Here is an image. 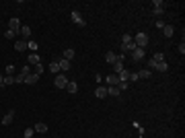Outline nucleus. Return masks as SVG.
<instances>
[{"label":"nucleus","instance_id":"nucleus-12","mask_svg":"<svg viewBox=\"0 0 185 138\" xmlns=\"http://www.w3.org/2000/svg\"><path fill=\"white\" fill-rule=\"evenodd\" d=\"M152 6H154V15H160V12L165 10V8H163V0H154Z\"/></svg>","mask_w":185,"mask_h":138},{"label":"nucleus","instance_id":"nucleus-2","mask_svg":"<svg viewBox=\"0 0 185 138\" xmlns=\"http://www.w3.org/2000/svg\"><path fill=\"white\" fill-rule=\"evenodd\" d=\"M53 85H56L58 89H66V85H68V81H66V74H58V76L53 78Z\"/></svg>","mask_w":185,"mask_h":138},{"label":"nucleus","instance_id":"nucleus-13","mask_svg":"<svg viewBox=\"0 0 185 138\" xmlns=\"http://www.w3.org/2000/svg\"><path fill=\"white\" fill-rule=\"evenodd\" d=\"M37 81H39V76H37L35 72H31L29 76H25V83H27V85H35Z\"/></svg>","mask_w":185,"mask_h":138},{"label":"nucleus","instance_id":"nucleus-27","mask_svg":"<svg viewBox=\"0 0 185 138\" xmlns=\"http://www.w3.org/2000/svg\"><path fill=\"white\" fill-rule=\"evenodd\" d=\"M19 74H23V76H29V74H31V66H29V64H25V66L21 68V72H19Z\"/></svg>","mask_w":185,"mask_h":138},{"label":"nucleus","instance_id":"nucleus-22","mask_svg":"<svg viewBox=\"0 0 185 138\" xmlns=\"http://www.w3.org/2000/svg\"><path fill=\"white\" fill-rule=\"evenodd\" d=\"M72 58H74V49H72V47H68V49L64 52V60H68V62H70Z\"/></svg>","mask_w":185,"mask_h":138},{"label":"nucleus","instance_id":"nucleus-29","mask_svg":"<svg viewBox=\"0 0 185 138\" xmlns=\"http://www.w3.org/2000/svg\"><path fill=\"white\" fill-rule=\"evenodd\" d=\"M8 85H14L12 76H4V81H2V87H8Z\"/></svg>","mask_w":185,"mask_h":138},{"label":"nucleus","instance_id":"nucleus-35","mask_svg":"<svg viewBox=\"0 0 185 138\" xmlns=\"http://www.w3.org/2000/svg\"><path fill=\"white\" fill-rule=\"evenodd\" d=\"M179 54H181V56H183V54H185V44H183V41L179 44Z\"/></svg>","mask_w":185,"mask_h":138},{"label":"nucleus","instance_id":"nucleus-7","mask_svg":"<svg viewBox=\"0 0 185 138\" xmlns=\"http://www.w3.org/2000/svg\"><path fill=\"white\" fill-rule=\"evenodd\" d=\"M39 62H41V60H39V56H37V54H31V56H27V64H29V66H37Z\"/></svg>","mask_w":185,"mask_h":138},{"label":"nucleus","instance_id":"nucleus-10","mask_svg":"<svg viewBox=\"0 0 185 138\" xmlns=\"http://www.w3.org/2000/svg\"><path fill=\"white\" fill-rule=\"evenodd\" d=\"M12 120H14V111H8V113L2 118V126H8V124H12Z\"/></svg>","mask_w":185,"mask_h":138},{"label":"nucleus","instance_id":"nucleus-1","mask_svg":"<svg viewBox=\"0 0 185 138\" xmlns=\"http://www.w3.org/2000/svg\"><path fill=\"white\" fill-rule=\"evenodd\" d=\"M134 44H136V47H142V49H144V47L148 46V35H146V33H138V35L134 37Z\"/></svg>","mask_w":185,"mask_h":138},{"label":"nucleus","instance_id":"nucleus-24","mask_svg":"<svg viewBox=\"0 0 185 138\" xmlns=\"http://www.w3.org/2000/svg\"><path fill=\"white\" fill-rule=\"evenodd\" d=\"M27 47H29V49H31V54H35V52H37V41H33V39H31V41H27Z\"/></svg>","mask_w":185,"mask_h":138},{"label":"nucleus","instance_id":"nucleus-19","mask_svg":"<svg viewBox=\"0 0 185 138\" xmlns=\"http://www.w3.org/2000/svg\"><path fill=\"white\" fill-rule=\"evenodd\" d=\"M154 70H160V72H167V70H169V64H167V62H158V64L154 66Z\"/></svg>","mask_w":185,"mask_h":138},{"label":"nucleus","instance_id":"nucleus-9","mask_svg":"<svg viewBox=\"0 0 185 138\" xmlns=\"http://www.w3.org/2000/svg\"><path fill=\"white\" fill-rule=\"evenodd\" d=\"M58 64H60V70H62V72H68V70H70V62H68V60L60 58V60H58Z\"/></svg>","mask_w":185,"mask_h":138},{"label":"nucleus","instance_id":"nucleus-38","mask_svg":"<svg viewBox=\"0 0 185 138\" xmlns=\"http://www.w3.org/2000/svg\"><path fill=\"white\" fill-rule=\"evenodd\" d=\"M2 81H4V76H2V74H0V85H2Z\"/></svg>","mask_w":185,"mask_h":138},{"label":"nucleus","instance_id":"nucleus-36","mask_svg":"<svg viewBox=\"0 0 185 138\" xmlns=\"http://www.w3.org/2000/svg\"><path fill=\"white\" fill-rule=\"evenodd\" d=\"M154 25H156V27H158V29H163V27H165V21H156V23H154Z\"/></svg>","mask_w":185,"mask_h":138},{"label":"nucleus","instance_id":"nucleus-3","mask_svg":"<svg viewBox=\"0 0 185 138\" xmlns=\"http://www.w3.org/2000/svg\"><path fill=\"white\" fill-rule=\"evenodd\" d=\"M8 29H10L12 33H19V31H21V21H19L17 17L10 19V21H8Z\"/></svg>","mask_w":185,"mask_h":138},{"label":"nucleus","instance_id":"nucleus-11","mask_svg":"<svg viewBox=\"0 0 185 138\" xmlns=\"http://www.w3.org/2000/svg\"><path fill=\"white\" fill-rule=\"evenodd\" d=\"M95 97L105 99V97H107V87H99V89H95Z\"/></svg>","mask_w":185,"mask_h":138},{"label":"nucleus","instance_id":"nucleus-16","mask_svg":"<svg viewBox=\"0 0 185 138\" xmlns=\"http://www.w3.org/2000/svg\"><path fill=\"white\" fill-rule=\"evenodd\" d=\"M33 130H35V132H39V134H43V132H47V126L43 124V122H37Z\"/></svg>","mask_w":185,"mask_h":138},{"label":"nucleus","instance_id":"nucleus-30","mask_svg":"<svg viewBox=\"0 0 185 138\" xmlns=\"http://www.w3.org/2000/svg\"><path fill=\"white\" fill-rule=\"evenodd\" d=\"M4 37H6V39H14V37H17V33H12L10 29H6V31H4Z\"/></svg>","mask_w":185,"mask_h":138},{"label":"nucleus","instance_id":"nucleus-32","mask_svg":"<svg viewBox=\"0 0 185 138\" xmlns=\"http://www.w3.org/2000/svg\"><path fill=\"white\" fill-rule=\"evenodd\" d=\"M41 72H43V64L39 62V64L35 66V74H37V76H41Z\"/></svg>","mask_w":185,"mask_h":138},{"label":"nucleus","instance_id":"nucleus-25","mask_svg":"<svg viewBox=\"0 0 185 138\" xmlns=\"http://www.w3.org/2000/svg\"><path fill=\"white\" fill-rule=\"evenodd\" d=\"M49 72H60V64H58V60H53V62L49 64Z\"/></svg>","mask_w":185,"mask_h":138},{"label":"nucleus","instance_id":"nucleus-31","mask_svg":"<svg viewBox=\"0 0 185 138\" xmlns=\"http://www.w3.org/2000/svg\"><path fill=\"white\" fill-rule=\"evenodd\" d=\"M6 76H14V66H12V64L6 66Z\"/></svg>","mask_w":185,"mask_h":138},{"label":"nucleus","instance_id":"nucleus-26","mask_svg":"<svg viewBox=\"0 0 185 138\" xmlns=\"http://www.w3.org/2000/svg\"><path fill=\"white\" fill-rule=\"evenodd\" d=\"M121 70H124V62H115V64H113V72H115V74H119Z\"/></svg>","mask_w":185,"mask_h":138},{"label":"nucleus","instance_id":"nucleus-23","mask_svg":"<svg viewBox=\"0 0 185 138\" xmlns=\"http://www.w3.org/2000/svg\"><path fill=\"white\" fill-rule=\"evenodd\" d=\"M136 74H138V78H148L152 72H150L148 68H144V70H140V72H136Z\"/></svg>","mask_w":185,"mask_h":138},{"label":"nucleus","instance_id":"nucleus-21","mask_svg":"<svg viewBox=\"0 0 185 138\" xmlns=\"http://www.w3.org/2000/svg\"><path fill=\"white\" fill-rule=\"evenodd\" d=\"M19 33H21L23 37H29V35H31V29H29L27 25H21V31H19Z\"/></svg>","mask_w":185,"mask_h":138},{"label":"nucleus","instance_id":"nucleus-34","mask_svg":"<svg viewBox=\"0 0 185 138\" xmlns=\"http://www.w3.org/2000/svg\"><path fill=\"white\" fill-rule=\"evenodd\" d=\"M136 81H140V78H138V74H136V72H132V74H130V81H128V83H136Z\"/></svg>","mask_w":185,"mask_h":138},{"label":"nucleus","instance_id":"nucleus-20","mask_svg":"<svg viewBox=\"0 0 185 138\" xmlns=\"http://www.w3.org/2000/svg\"><path fill=\"white\" fill-rule=\"evenodd\" d=\"M119 89L117 87H107V95H111V97H119Z\"/></svg>","mask_w":185,"mask_h":138},{"label":"nucleus","instance_id":"nucleus-28","mask_svg":"<svg viewBox=\"0 0 185 138\" xmlns=\"http://www.w3.org/2000/svg\"><path fill=\"white\" fill-rule=\"evenodd\" d=\"M152 60H154L156 64H158V62H165V54H160V52H158V54H154V56H152Z\"/></svg>","mask_w":185,"mask_h":138},{"label":"nucleus","instance_id":"nucleus-15","mask_svg":"<svg viewBox=\"0 0 185 138\" xmlns=\"http://www.w3.org/2000/svg\"><path fill=\"white\" fill-rule=\"evenodd\" d=\"M130 74H132V72L124 68V70H121V72H119L117 76H119V81H124V83H128V81H130Z\"/></svg>","mask_w":185,"mask_h":138},{"label":"nucleus","instance_id":"nucleus-17","mask_svg":"<svg viewBox=\"0 0 185 138\" xmlns=\"http://www.w3.org/2000/svg\"><path fill=\"white\" fill-rule=\"evenodd\" d=\"M163 31H165V37H171V35L175 33V27H173V25H165Z\"/></svg>","mask_w":185,"mask_h":138},{"label":"nucleus","instance_id":"nucleus-14","mask_svg":"<svg viewBox=\"0 0 185 138\" xmlns=\"http://www.w3.org/2000/svg\"><path fill=\"white\" fill-rule=\"evenodd\" d=\"M66 91L70 93V95H74V93L78 91V87H76V83H74V81H68V85H66Z\"/></svg>","mask_w":185,"mask_h":138},{"label":"nucleus","instance_id":"nucleus-4","mask_svg":"<svg viewBox=\"0 0 185 138\" xmlns=\"http://www.w3.org/2000/svg\"><path fill=\"white\" fill-rule=\"evenodd\" d=\"M70 17H72V21H74L76 25H80V27H85V25H87V23H85V19L80 17V12H78V10H72V12H70Z\"/></svg>","mask_w":185,"mask_h":138},{"label":"nucleus","instance_id":"nucleus-6","mask_svg":"<svg viewBox=\"0 0 185 138\" xmlns=\"http://www.w3.org/2000/svg\"><path fill=\"white\" fill-rule=\"evenodd\" d=\"M14 49H17V52H25V49H29V47H27V41H25V39H17V41H14Z\"/></svg>","mask_w":185,"mask_h":138},{"label":"nucleus","instance_id":"nucleus-18","mask_svg":"<svg viewBox=\"0 0 185 138\" xmlns=\"http://www.w3.org/2000/svg\"><path fill=\"white\" fill-rule=\"evenodd\" d=\"M105 60H107L109 64H115V62H117V56H115L113 52H107V54H105Z\"/></svg>","mask_w":185,"mask_h":138},{"label":"nucleus","instance_id":"nucleus-33","mask_svg":"<svg viewBox=\"0 0 185 138\" xmlns=\"http://www.w3.org/2000/svg\"><path fill=\"white\" fill-rule=\"evenodd\" d=\"M31 136H33V128H27L25 134H23V138H31Z\"/></svg>","mask_w":185,"mask_h":138},{"label":"nucleus","instance_id":"nucleus-37","mask_svg":"<svg viewBox=\"0 0 185 138\" xmlns=\"http://www.w3.org/2000/svg\"><path fill=\"white\" fill-rule=\"evenodd\" d=\"M154 66H156V62H154V60L150 58V60H148V68H154Z\"/></svg>","mask_w":185,"mask_h":138},{"label":"nucleus","instance_id":"nucleus-5","mask_svg":"<svg viewBox=\"0 0 185 138\" xmlns=\"http://www.w3.org/2000/svg\"><path fill=\"white\" fill-rule=\"evenodd\" d=\"M105 81H107L109 87H117V85H119V76H117V74H109Z\"/></svg>","mask_w":185,"mask_h":138},{"label":"nucleus","instance_id":"nucleus-8","mask_svg":"<svg viewBox=\"0 0 185 138\" xmlns=\"http://www.w3.org/2000/svg\"><path fill=\"white\" fill-rule=\"evenodd\" d=\"M142 58H144V49H142V47H136V49L132 52V60H136V62H140Z\"/></svg>","mask_w":185,"mask_h":138}]
</instances>
